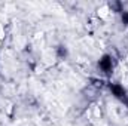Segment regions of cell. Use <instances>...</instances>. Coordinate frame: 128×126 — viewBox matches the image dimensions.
Returning a JSON list of instances; mask_svg holds the SVG:
<instances>
[{"instance_id": "cell-1", "label": "cell", "mask_w": 128, "mask_h": 126, "mask_svg": "<svg viewBox=\"0 0 128 126\" xmlns=\"http://www.w3.org/2000/svg\"><path fill=\"white\" fill-rule=\"evenodd\" d=\"M0 45H2V40H0Z\"/></svg>"}]
</instances>
